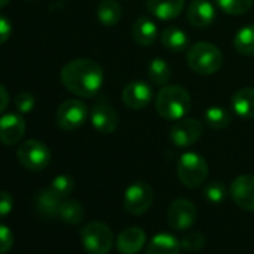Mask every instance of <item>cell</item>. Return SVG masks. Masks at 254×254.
Segmentation results:
<instances>
[{"label":"cell","instance_id":"27","mask_svg":"<svg viewBox=\"0 0 254 254\" xmlns=\"http://www.w3.org/2000/svg\"><path fill=\"white\" fill-rule=\"evenodd\" d=\"M148 78L154 85L165 87L171 79V67L163 59H153L148 64Z\"/></svg>","mask_w":254,"mask_h":254},{"label":"cell","instance_id":"1","mask_svg":"<svg viewBox=\"0 0 254 254\" xmlns=\"http://www.w3.org/2000/svg\"><path fill=\"white\" fill-rule=\"evenodd\" d=\"M60 78L70 93L79 97H93L102 88L103 70L90 59H75L64 64Z\"/></svg>","mask_w":254,"mask_h":254},{"label":"cell","instance_id":"13","mask_svg":"<svg viewBox=\"0 0 254 254\" xmlns=\"http://www.w3.org/2000/svg\"><path fill=\"white\" fill-rule=\"evenodd\" d=\"M121 97L127 108L139 111V109H144L145 106H148V103L151 102L153 90L144 81H132L123 88Z\"/></svg>","mask_w":254,"mask_h":254},{"label":"cell","instance_id":"37","mask_svg":"<svg viewBox=\"0 0 254 254\" xmlns=\"http://www.w3.org/2000/svg\"><path fill=\"white\" fill-rule=\"evenodd\" d=\"M11 2V0H0V9H2V8H5L8 3Z\"/></svg>","mask_w":254,"mask_h":254},{"label":"cell","instance_id":"24","mask_svg":"<svg viewBox=\"0 0 254 254\" xmlns=\"http://www.w3.org/2000/svg\"><path fill=\"white\" fill-rule=\"evenodd\" d=\"M59 217L67 223V224H79L82 223L84 217H85V212H84V208L82 205L75 200V199H63L62 203H60V208H59Z\"/></svg>","mask_w":254,"mask_h":254},{"label":"cell","instance_id":"7","mask_svg":"<svg viewBox=\"0 0 254 254\" xmlns=\"http://www.w3.org/2000/svg\"><path fill=\"white\" fill-rule=\"evenodd\" d=\"M153 200V187L145 181H136L127 187L123 199V206L132 215H142L151 208Z\"/></svg>","mask_w":254,"mask_h":254},{"label":"cell","instance_id":"3","mask_svg":"<svg viewBox=\"0 0 254 254\" xmlns=\"http://www.w3.org/2000/svg\"><path fill=\"white\" fill-rule=\"evenodd\" d=\"M223 54L218 47L209 42H197L189 48L187 64L197 75H212L223 66Z\"/></svg>","mask_w":254,"mask_h":254},{"label":"cell","instance_id":"6","mask_svg":"<svg viewBox=\"0 0 254 254\" xmlns=\"http://www.w3.org/2000/svg\"><path fill=\"white\" fill-rule=\"evenodd\" d=\"M17 157L23 168L33 172H39L50 165L51 151L44 142L38 139H29L18 147Z\"/></svg>","mask_w":254,"mask_h":254},{"label":"cell","instance_id":"11","mask_svg":"<svg viewBox=\"0 0 254 254\" xmlns=\"http://www.w3.org/2000/svg\"><path fill=\"white\" fill-rule=\"evenodd\" d=\"M197 209L189 199H175L168 209V223L175 230H186L196 221Z\"/></svg>","mask_w":254,"mask_h":254},{"label":"cell","instance_id":"16","mask_svg":"<svg viewBox=\"0 0 254 254\" xmlns=\"http://www.w3.org/2000/svg\"><path fill=\"white\" fill-rule=\"evenodd\" d=\"M215 18V8L208 0H193L187 8V20L191 26L203 29L212 24Z\"/></svg>","mask_w":254,"mask_h":254},{"label":"cell","instance_id":"9","mask_svg":"<svg viewBox=\"0 0 254 254\" xmlns=\"http://www.w3.org/2000/svg\"><path fill=\"white\" fill-rule=\"evenodd\" d=\"M202 130L203 126L197 118H181L172 124L169 130V139L175 147L187 148L200 139Z\"/></svg>","mask_w":254,"mask_h":254},{"label":"cell","instance_id":"29","mask_svg":"<svg viewBox=\"0 0 254 254\" xmlns=\"http://www.w3.org/2000/svg\"><path fill=\"white\" fill-rule=\"evenodd\" d=\"M62 199H66L75 189V181L70 175H66V174H62L59 177H56L53 181H51V186H50Z\"/></svg>","mask_w":254,"mask_h":254},{"label":"cell","instance_id":"28","mask_svg":"<svg viewBox=\"0 0 254 254\" xmlns=\"http://www.w3.org/2000/svg\"><path fill=\"white\" fill-rule=\"evenodd\" d=\"M220 9L229 15H242L248 12L254 0H215Z\"/></svg>","mask_w":254,"mask_h":254},{"label":"cell","instance_id":"19","mask_svg":"<svg viewBox=\"0 0 254 254\" xmlns=\"http://www.w3.org/2000/svg\"><path fill=\"white\" fill-rule=\"evenodd\" d=\"M157 26L156 23L150 18V17H139L133 27H132V36H133V41L142 47H150L156 42L157 39Z\"/></svg>","mask_w":254,"mask_h":254},{"label":"cell","instance_id":"12","mask_svg":"<svg viewBox=\"0 0 254 254\" xmlns=\"http://www.w3.org/2000/svg\"><path fill=\"white\" fill-rule=\"evenodd\" d=\"M230 196L233 202L245 209L254 211V175H239L230 184Z\"/></svg>","mask_w":254,"mask_h":254},{"label":"cell","instance_id":"22","mask_svg":"<svg viewBox=\"0 0 254 254\" xmlns=\"http://www.w3.org/2000/svg\"><path fill=\"white\" fill-rule=\"evenodd\" d=\"M160 41H162L163 47L172 53H181V51L187 50V47H189L187 33L174 26H169L162 32Z\"/></svg>","mask_w":254,"mask_h":254},{"label":"cell","instance_id":"5","mask_svg":"<svg viewBox=\"0 0 254 254\" xmlns=\"http://www.w3.org/2000/svg\"><path fill=\"white\" fill-rule=\"evenodd\" d=\"M81 242L90 254H108L114 244L112 230L103 221H91L81 229Z\"/></svg>","mask_w":254,"mask_h":254},{"label":"cell","instance_id":"23","mask_svg":"<svg viewBox=\"0 0 254 254\" xmlns=\"http://www.w3.org/2000/svg\"><path fill=\"white\" fill-rule=\"evenodd\" d=\"M97 18L106 27H114L121 20V6L117 0H102L97 5Z\"/></svg>","mask_w":254,"mask_h":254},{"label":"cell","instance_id":"33","mask_svg":"<svg viewBox=\"0 0 254 254\" xmlns=\"http://www.w3.org/2000/svg\"><path fill=\"white\" fill-rule=\"evenodd\" d=\"M12 245H14L12 230L5 224H0V254L8 253L12 248Z\"/></svg>","mask_w":254,"mask_h":254},{"label":"cell","instance_id":"8","mask_svg":"<svg viewBox=\"0 0 254 254\" xmlns=\"http://www.w3.org/2000/svg\"><path fill=\"white\" fill-rule=\"evenodd\" d=\"M88 115V108L78 99L64 100L56 112V123L63 130H76L81 127Z\"/></svg>","mask_w":254,"mask_h":254},{"label":"cell","instance_id":"38","mask_svg":"<svg viewBox=\"0 0 254 254\" xmlns=\"http://www.w3.org/2000/svg\"><path fill=\"white\" fill-rule=\"evenodd\" d=\"M26 2H33V0H26Z\"/></svg>","mask_w":254,"mask_h":254},{"label":"cell","instance_id":"10","mask_svg":"<svg viewBox=\"0 0 254 254\" xmlns=\"http://www.w3.org/2000/svg\"><path fill=\"white\" fill-rule=\"evenodd\" d=\"M91 124L94 129L102 135H111L117 130L120 118L117 111L106 100H99L91 109Z\"/></svg>","mask_w":254,"mask_h":254},{"label":"cell","instance_id":"4","mask_svg":"<svg viewBox=\"0 0 254 254\" xmlns=\"http://www.w3.org/2000/svg\"><path fill=\"white\" fill-rule=\"evenodd\" d=\"M180 181L189 187L196 189L202 186L208 178V163L197 153H186L180 157L177 166Z\"/></svg>","mask_w":254,"mask_h":254},{"label":"cell","instance_id":"30","mask_svg":"<svg viewBox=\"0 0 254 254\" xmlns=\"http://www.w3.org/2000/svg\"><path fill=\"white\" fill-rule=\"evenodd\" d=\"M203 196L211 202V203H221L226 196H227V189L223 183L220 181H215V183H211L205 187V191H203Z\"/></svg>","mask_w":254,"mask_h":254},{"label":"cell","instance_id":"35","mask_svg":"<svg viewBox=\"0 0 254 254\" xmlns=\"http://www.w3.org/2000/svg\"><path fill=\"white\" fill-rule=\"evenodd\" d=\"M12 33V26L11 21L5 17V15H0V45L5 44Z\"/></svg>","mask_w":254,"mask_h":254},{"label":"cell","instance_id":"34","mask_svg":"<svg viewBox=\"0 0 254 254\" xmlns=\"http://www.w3.org/2000/svg\"><path fill=\"white\" fill-rule=\"evenodd\" d=\"M14 209V197L8 191H0V218L11 214Z\"/></svg>","mask_w":254,"mask_h":254},{"label":"cell","instance_id":"21","mask_svg":"<svg viewBox=\"0 0 254 254\" xmlns=\"http://www.w3.org/2000/svg\"><path fill=\"white\" fill-rule=\"evenodd\" d=\"M62 200L63 199L51 187H47L36 196V209L44 217H59V208Z\"/></svg>","mask_w":254,"mask_h":254},{"label":"cell","instance_id":"25","mask_svg":"<svg viewBox=\"0 0 254 254\" xmlns=\"http://www.w3.org/2000/svg\"><path fill=\"white\" fill-rule=\"evenodd\" d=\"M235 50L242 56H254V24L239 29L233 39Z\"/></svg>","mask_w":254,"mask_h":254},{"label":"cell","instance_id":"31","mask_svg":"<svg viewBox=\"0 0 254 254\" xmlns=\"http://www.w3.org/2000/svg\"><path fill=\"white\" fill-rule=\"evenodd\" d=\"M205 244H206V239L199 232L187 233L181 239V248H184L187 251H199L205 247Z\"/></svg>","mask_w":254,"mask_h":254},{"label":"cell","instance_id":"36","mask_svg":"<svg viewBox=\"0 0 254 254\" xmlns=\"http://www.w3.org/2000/svg\"><path fill=\"white\" fill-rule=\"evenodd\" d=\"M8 103H9V93L2 84H0V114L8 108Z\"/></svg>","mask_w":254,"mask_h":254},{"label":"cell","instance_id":"18","mask_svg":"<svg viewBox=\"0 0 254 254\" xmlns=\"http://www.w3.org/2000/svg\"><path fill=\"white\" fill-rule=\"evenodd\" d=\"M230 105L236 115L245 120H253L254 118V88L253 87L239 88L232 96Z\"/></svg>","mask_w":254,"mask_h":254},{"label":"cell","instance_id":"26","mask_svg":"<svg viewBox=\"0 0 254 254\" xmlns=\"http://www.w3.org/2000/svg\"><path fill=\"white\" fill-rule=\"evenodd\" d=\"M205 124L209 126L214 130H221L232 123V115L229 114L227 109L221 106H211L205 111L203 114Z\"/></svg>","mask_w":254,"mask_h":254},{"label":"cell","instance_id":"17","mask_svg":"<svg viewBox=\"0 0 254 254\" xmlns=\"http://www.w3.org/2000/svg\"><path fill=\"white\" fill-rule=\"evenodd\" d=\"M150 14L159 20H174L184 9V0H147Z\"/></svg>","mask_w":254,"mask_h":254},{"label":"cell","instance_id":"14","mask_svg":"<svg viewBox=\"0 0 254 254\" xmlns=\"http://www.w3.org/2000/svg\"><path fill=\"white\" fill-rule=\"evenodd\" d=\"M26 133V121L18 114H6L0 118V142L3 145L18 144Z\"/></svg>","mask_w":254,"mask_h":254},{"label":"cell","instance_id":"20","mask_svg":"<svg viewBox=\"0 0 254 254\" xmlns=\"http://www.w3.org/2000/svg\"><path fill=\"white\" fill-rule=\"evenodd\" d=\"M180 250L181 241L171 233L162 232L150 241L145 254H180Z\"/></svg>","mask_w":254,"mask_h":254},{"label":"cell","instance_id":"32","mask_svg":"<svg viewBox=\"0 0 254 254\" xmlns=\"http://www.w3.org/2000/svg\"><path fill=\"white\" fill-rule=\"evenodd\" d=\"M15 108L20 114H27L35 108V97L29 91L18 93L15 97Z\"/></svg>","mask_w":254,"mask_h":254},{"label":"cell","instance_id":"15","mask_svg":"<svg viewBox=\"0 0 254 254\" xmlns=\"http://www.w3.org/2000/svg\"><path fill=\"white\" fill-rule=\"evenodd\" d=\"M147 241V235L141 227H127L117 236V250L121 254H136L139 253Z\"/></svg>","mask_w":254,"mask_h":254},{"label":"cell","instance_id":"2","mask_svg":"<svg viewBox=\"0 0 254 254\" xmlns=\"http://www.w3.org/2000/svg\"><path fill=\"white\" fill-rule=\"evenodd\" d=\"M190 108L191 97L189 91L180 85H166L157 93L156 111L162 118L168 121L184 118L189 114Z\"/></svg>","mask_w":254,"mask_h":254}]
</instances>
